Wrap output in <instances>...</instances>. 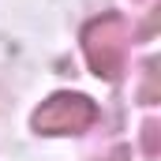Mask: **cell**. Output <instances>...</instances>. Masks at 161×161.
I'll list each match as a JSON object with an SVG mask.
<instances>
[{"instance_id": "cell-1", "label": "cell", "mask_w": 161, "mask_h": 161, "mask_svg": "<svg viewBox=\"0 0 161 161\" xmlns=\"http://www.w3.org/2000/svg\"><path fill=\"white\" fill-rule=\"evenodd\" d=\"M82 49L90 68L101 79H120L124 71V53H127V23L120 15H101L86 26L82 34Z\"/></svg>"}, {"instance_id": "cell-2", "label": "cell", "mask_w": 161, "mask_h": 161, "mask_svg": "<svg viewBox=\"0 0 161 161\" xmlns=\"http://www.w3.org/2000/svg\"><path fill=\"white\" fill-rule=\"evenodd\" d=\"M94 116L97 109L86 94H53L34 113V127L41 135H75V131H86Z\"/></svg>"}, {"instance_id": "cell-3", "label": "cell", "mask_w": 161, "mask_h": 161, "mask_svg": "<svg viewBox=\"0 0 161 161\" xmlns=\"http://www.w3.org/2000/svg\"><path fill=\"white\" fill-rule=\"evenodd\" d=\"M154 75H158V60L146 64V90H142V101H154V94H158V90H154Z\"/></svg>"}, {"instance_id": "cell-4", "label": "cell", "mask_w": 161, "mask_h": 161, "mask_svg": "<svg viewBox=\"0 0 161 161\" xmlns=\"http://www.w3.org/2000/svg\"><path fill=\"white\" fill-rule=\"evenodd\" d=\"M142 131H146V154L154 158V154H158V124L146 120V127H142Z\"/></svg>"}]
</instances>
